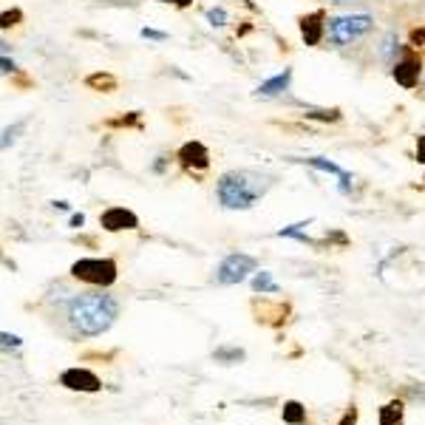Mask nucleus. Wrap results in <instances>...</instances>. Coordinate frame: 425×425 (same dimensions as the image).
I'll return each mask as SVG.
<instances>
[{
	"label": "nucleus",
	"instance_id": "1",
	"mask_svg": "<svg viewBox=\"0 0 425 425\" xmlns=\"http://www.w3.org/2000/svg\"><path fill=\"white\" fill-rule=\"evenodd\" d=\"M116 315H119L116 298L102 295V292H80V295H71L65 304V318L71 329L83 337H97L108 332Z\"/></svg>",
	"mask_w": 425,
	"mask_h": 425
},
{
	"label": "nucleus",
	"instance_id": "2",
	"mask_svg": "<svg viewBox=\"0 0 425 425\" xmlns=\"http://www.w3.org/2000/svg\"><path fill=\"white\" fill-rule=\"evenodd\" d=\"M264 193H267V179L250 170H230L216 184V196L227 210H250Z\"/></svg>",
	"mask_w": 425,
	"mask_h": 425
},
{
	"label": "nucleus",
	"instance_id": "3",
	"mask_svg": "<svg viewBox=\"0 0 425 425\" xmlns=\"http://www.w3.org/2000/svg\"><path fill=\"white\" fill-rule=\"evenodd\" d=\"M372 26H375L372 15H346V18H332L326 32L335 46H349L354 40H360Z\"/></svg>",
	"mask_w": 425,
	"mask_h": 425
},
{
	"label": "nucleus",
	"instance_id": "4",
	"mask_svg": "<svg viewBox=\"0 0 425 425\" xmlns=\"http://www.w3.org/2000/svg\"><path fill=\"white\" fill-rule=\"evenodd\" d=\"M71 275L94 287H111L116 281V264L111 258H80L71 264Z\"/></svg>",
	"mask_w": 425,
	"mask_h": 425
},
{
	"label": "nucleus",
	"instance_id": "5",
	"mask_svg": "<svg viewBox=\"0 0 425 425\" xmlns=\"http://www.w3.org/2000/svg\"><path fill=\"white\" fill-rule=\"evenodd\" d=\"M255 258L252 255H244V252H233V255H227L222 264H219V269H216V281L219 283H241L250 272H255Z\"/></svg>",
	"mask_w": 425,
	"mask_h": 425
},
{
	"label": "nucleus",
	"instance_id": "6",
	"mask_svg": "<svg viewBox=\"0 0 425 425\" xmlns=\"http://www.w3.org/2000/svg\"><path fill=\"white\" fill-rule=\"evenodd\" d=\"M100 224H102V230H108V233H119V230H136V227H139V219L133 216L130 210H125V207H108L102 216H100Z\"/></svg>",
	"mask_w": 425,
	"mask_h": 425
},
{
	"label": "nucleus",
	"instance_id": "7",
	"mask_svg": "<svg viewBox=\"0 0 425 425\" xmlns=\"http://www.w3.org/2000/svg\"><path fill=\"white\" fill-rule=\"evenodd\" d=\"M176 159L187 170H207L210 168V151L201 145V142H184V145L179 148V154H176Z\"/></svg>",
	"mask_w": 425,
	"mask_h": 425
},
{
	"label": "nucleus",
	"instance_id": "8",
	"mask_svg": "<svg viewBox=\"0 0 425 425\" xmlns=\"http://www.w3.org/2000/svg\"><path fill=\"white\" fill-rule=\"evenodd\" d=\"M60 383L71 391H100V386H102L100 377L91 375L88 369H65L60 375Z\"/></svg>",
	"mask_w": 425,
	"mask_h": 425
},
{
	"label": "nucleus",
	"instance_id": "9",
	"mask_svg": "<svg viewBox=\"0 0 425 425\" xmlns=\"http://www.w3.org/2000/svg\"><path fill=\"white\" fill-rule=\"evenodd\" d=\"M419 60L417 57H403V60H397L394 62V68H391V77L403 86V88H414L417 83H419Z\"/></svg>",
	"mask_w": 425,
	"mask_h": 425
},
{
	"label": "nucleus",
	"instance_id": "10",
	"mask_svg": "<svg viewBox=\"0 0 425 425\" xmlns=\"http://www.w3.org/2000/svg\"><path fill=\"white\" fill-rule=\"evenodd\" d=\"M326 15L323 12H312L306 18H301V37L306 40V46H321L323 34H326Z\"/></svg>",
	"mask_w": 425,
	"mask_h": 425
},
{
	"label": "nucleus",
	"instance_id": "11",
	"mask_svg": "<svg viewBox=\"0 0 425 425\" xmlns=\"http://www.w3.org/2000/svg\"><path fill=\"white\" fill-rule=\"evenodd\" d=\"M290 83H292V71L290 68H283L281 74H275V77H269V80H264L261 86H258V97H278V94H283L290 88Z\"/></svg>",
	"mask_w": 425,
	"mask_h": 425
},
{
	"label": "nucleus",
	"instance_id": "12",
	"mask_svg": "<svg viewBox=\"0 0 425 425\" xmlns=\"http://www.w3.org/2000/svg\"><path fill=\"white\" fill-rule=\"evenodd\" d=\"M309 168H315V170H323V173H332V176H337L340 179V190L343 193H349V182H351V176L346 173V170H340L335 162H329V159H321V156H312V159H304Z\"/></svg>",
	"mask_w": 425,
	"mask_h": 425
},
{
	"label": "nucleus",
	"instance_id": "13",
	"mask_svg": "<svg viewBox=\"0 0 425 425\" xmlns=\"http://www.w3.org/2000/svg\"><path fill=\"white\" fill-rule=\"evenodd\" d=\"M281 417H283V422H290V425H301V422H306V408L298 400H290V403H283Z\"/></svg>",
	"mask_w": 425,
	"mask_h": 425
},
{
	"label": "nucleus",
	"instance_id": "14",
	"mask_svg": "<svg viewBox=\"0 0 425 425\" xmlns=\"http://www.w3.org/2000/svg\"><path fill=\"white\" fill-rule=\"evenodd\" d=\"M380 425H403V403L400 400L380 408Z\"/></svg>",
	"mask_w": 425,
	"mask_h": 425
},
{
	"label": "nucleus",
	"instance_id": "15",
	"mask_svg": "<svg viewBox=\"0 0 425 425\" xmlns=\"http://www.w3.org/2000/svg\"><path fill=\"white\" fill-rule=\"evenodd\" d=\"M86 86L88 88H97V91H114L116 88V77H111V74H102V71H100V74H91L88 80H86Z\"/></svg>",
	"mask_w": 425,
	"mask_h": 425
},
{
	"label": "nucleus",
	"instance_id": "16",
	"mask_svg": "<svg viewBox=\"0 0 425 425\" xmlns=\"http://www.w3.org/2000/svg\"><path fill=\"white\" fill-rule=\"evenodd\" d=\"M252 290L255 292H278V283L269 278V272H255V278H252Z\"/></svg>",
	"mask_w": 425,
	"mask_h": 425
},
{
	"label": "nucleus",
	"instance_id": "17",
	"mask_svg": "<svg viewBox=\"0 0 425 425\" xmlns=\"http://www.w3.org/2000/svg\"><path fill=\"white\" fill-rule=\"evenodd\" d=\"M397 48H400L397 34H386V37H383V48H380V54H383L386 60H391V57L397 54Z\"/></svg>",
	"mask_w": 425,
	"mask_h": 425
},
{
	"label": "nucleus",
	"instance_id": "18",
	"mask_svg": "<svg viewBox=\"0 0 425 425\" xmlns=\"http://www.w3.org/2000/svg\"><path fill=\"white\" fill-rule=\"evenodd\" d=\"M26 128V122H18V125H12V128H6L4 130V148H9V145H15L18 142V136H20V130Z\"/></svg>",
	"mask_w": 425,
	"mask_h": 425
},
{
	"label": "nucleus",
	"instance_id": "19",
	"mask_svg": "<svg viewBox=\"0 0 425 425\" xmlns=\"http://www.w3.org/2000/svg\"><path fill=\"white\" fill-rule=\"evenodd\" d=\"M306 119H321V122H337L340 119V111L332 108V111H309Z\"/></svg>",
	"mask_w": 425,
	"mask_h": 425
},
{
	"label": "nucleus",
	"instance_id": "20",
	"mask_svg": "<svg viewBox=\"0 0 425 425\" xmlns=\"http://www.w3.org/2000/svg\"><path fill=\"white\" fill-rule=\"evenodd\" d=\"M207 20H210V26H224L227 23V12L222 6H216V9L207 12Z\"/></svg>",
	"mask_w": 425,
	"mask_h": 425
},
{
	"label": "nucleus",
	"instance_id": "21",
	"mask_svg": "<svg viewBox=\"0 0 425 425\" xmlns=\"http://www.w3.org/2000/svg\"><path fill=\"white\" fill-rule=\"evenodd\" d=\"M23 18V12L20 9H15V12H4V18H0V26L4 29H9V26H18V20Z\"/></svg>",
	"mask_w": 425,
	"mask_h": 425
},
{
	"label": "nucleus",
	"instance_id": "22",
	"mask_svg": "<svg viewBox=\"0 0 425 425\" xmlns=\"http://www.w3.org/2000/svg\"><path fill=\"white\" fill-rule=\"evenodd\" d=\"M216 358L219 360H241L244 351L241 349H222V351H216Z\"/></svg>",
	"mask_w": 425,
	"mask_h": 425
},
{
	"label": "nucleus",
	"instance_id": "23",
	"mask_svg": "<svg viewBox=\"0 0 425 425\" xmlns=\"http://www.w3.org/2000/svg\"><path fill=\"white\" fill-rule=\"evenodd\" d=\"M354 422H358V408H354V405H351V408H349V411L343 414V419H340L337 425H354Z\"/></svg>",
	"mask_w": 425,
	"mask_h": 425
},
{
	"label": "nucleus",
	"instance_id": "24",
	"mask_svg": "<svg viewBox=\"0 0 425 425\" xmlns=\"http://www.w3.org/2000/svg\"><path fill=\"white\" fill-rule=\"evenodd\" d=\"M411 46H417V48L425 46V29H414L411 32Z\"/></svg>",
	"mask_w": 425,
	"mask_h": 425
},
{
	"label": "nucleus",
	"instance_id": "25",
	"mask_svg": "<svg viewBox=\"0 0 425 425\" xmlns=\"http://www.w3.org/2000/svg\"><path fill=\"white\" fill-rule=\"evenodd\" d=\"M142 37H148V40H165L168 34H165V32H156V29H142Z\"/></svg>",
	"mask_w": 425,
	"mask_h": 425
},
{
	"label": "nucleus",
	"instance_id": "26",
	"mask_svg": "<svg viewBox=\"0 0 425 425\" xmlns=\"http://www.w3.org/2000/svg\"><path fill=\"white\" fill-rule=\"evenodd\" d=\"M417 159H419V162H425V136H419V139H417Z\"/></svg>",
	"mask_w": 425,
	"mask_h": 425
},
{
	"label": "nucleus",
	"instance_id": "27",
	"mask_svg": "<svg viewBox=\"0 0 425 425\" xmlns=\"http://www.w3.org/2000/svg\"><path fill=\"white\" fill-rule=\"evenodd\" d=\"M4 346H6V349H9V346H20V337H15V335L4 332Z\"/></svg>",
	"mask_w": 425,
	"mask_h": 425
},
{
	"label": "nucleus",
	"instance_id": "28",
	"mask_svg": "<svg viewBox=\"0 0 425 425\" xmlns=\"http://www.w3.org/2000/svg\"><path fill=\"white\" fill-rule=\"evenodd\" d=\"M86 224V216L83 212H74V216H71V227H83Z\"/></svg>",
	"mask_w": 425,
	"mask_h": 425
},
{
	"label": "nucleus",
	"instance_id": "29",
	"mask_svg": "<svg viewBox=\"0 0 425 425\" xmlns=\"http://www.w3.org/2000/svg\"><path fill=\"white\" fill-rule=\"evenodd\" d=\"M15 68H18V65H15V60H9V54H4V71H6V74H12Z\"/></svg>",
	"mask_w": 425,
	"mask_h": 425
},
{
	"label": "nucleus",
	"instance_id": "30",
	"mask_svg": "<svg viewBox=\"0 0 425 425\" xmlns=\"http://www.w3.org/2000/svg\"><path fill=\"white\" fill-rule=\"evenodd\" d=\"M159 4H173V6H179V9H184V6L193 4V0H159Z\"/></svg>",
	"mask_w": 425,
	"mask_h": 425
},
{
	"label": "nucleus",
	"instance_id": "31",
	"mask_svg": "<svg viewBox=\"0 0 425 425\" xmlns=\"http://www.w3.org/2000/svg\"><path fill=\"white\" fill-rule=\"evenodd\" d=\"M329 4H346V0H329Z\"/></svg>",
	"mask_w": 425,
	"mask_h": 425
}]
</instances>
